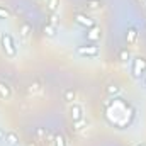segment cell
I'll use <instances>...</instances> for the list:
<instances>
[{
  "label": "cell",
  "instance_id": "obj_20",
  "mask_svg": "<svg viewBox=\"0 0 146 146\" xmlns=\"http://www.w3.org/2000/svg\"><path fill=\"white\" fill-rule=\"evenodd\" d=\"M73 124H75V129H76V131H80V129H83L85 121H82V122H73Z\"/></svg>",
  "mask_w": 146,
  "mask_h": 146
},
{
  "label": "cell",
  "instance_id": "obj_19",
  "mask_svg": "<svg viewBox=\"0 0 146 146\" xmlns=\"http://www.w3.org/2000/svg\"><path fill=\"white\" fill-rule=\"evenodd\" d=\"M9 15H10V14H9L5 9H2V7H0V19H9Z\"/></svg>",
  "mask_w": 146,
  "mask_h": 146
},
{
  "label": "cell",
  "instance_id": "obj_21",
  "mask_svg": "<svg viewBox=\"0 0 146 146\" xmlns=\"http://www.w3.org/2000/svg\"><path fill=\"white\" fill-rule=\"evenodd\" d=\"M49 24L56 26V14H51V15H49Z\"/></svg>",
  "mask_w": 146,
  "mask_h": 146
},
{
  "label": "cell",
  "instance_id": "obj_6",
  "mask_svg": "<svg viewBox=\"0 0 146 146\" xmlns=\"http://www.w3.org/2000/svg\"><path fill=\"white\" fill-rule=\"evenodd\" d=\"M75 22H76L78 26L85 27V29H90V27L95 26V21H94L90 15H87V14H76V15H75Z\"/></svg>",
  "mask_w": 146,
  "mask_h": 146
},
{
  "label": "cell",
  "instance_id": "obj_25",
  "mask_svg": "<svg viewBox=\"0 0 146 146\" xmlns=\"http://www.w3.org/2000/svg\"><path fill=\"white\" fill-rule=\"evenodd\" d=\"M145 87H146V73H145Z\"/></svg>",
  "mask_w": 146,
  "mask_h": 146
},
{
  "label": "cell",
  "instance_id": "obj_22",
  "mask_svg": "<svg viewBox=\"0 0 146 146\" xmlns=\"http://www.w3.org/2000/svg\"><path fill=\"white\" fill-rule=\"evenodd\" d=\"M2 141H5V131L0 127V143H2Z\"/></svg>",
  "mask_w": 146,
  "mask_h": 146
},
{
  "label": "cell",
  "instance_id": "obj_15",
  "mask_svg": "<svg viewBox=\"0 0 146 146\" xmlns=\"http://www.w3.org/2000/svg\"><path fill=\"white\" fill-rule=\"evenodd\" d=\"M19 34H21V37L27 39V37H29V34H31V27H29L27 24H22V26L19 27Z\"/></svg>",
  "mask_w": 146,
  "mask_h": 146
},
{
  "label": "cell",
  "instance_id": "obj_5",
  "mask_svg": "<svg viewBox=\"0 0 146 146\" xmlns=\"http://www.w3.org/2000/svg\"><path fill=\"white\" fill-rule=\"evenodd\" d=\"M70 115H72L73 122H82V121H85V110H83V106L78 104V102H73L72 107H70Z\"/></svg>",
  "mask_w": 146,
  "mask_h": 146
},
{
  "label": "cell",
  "instance_id": "obj_14",
  "mask_svg": "<svg viewBox=\"0 0 146 146\" xmlns=\"http://www.w3.org/2000/svg\"><path fill=\"white\" fill-rule=\"evenodd\" d=\"M42 33H44V36H48V37H54L56 36V26H53V24H46L44 29H42Z\"/></svg>",
  "mask_w": 146,
  "mask_h": 146
},
{
  "label": "cell",
  "instance_id": "obj_3",
  "mask_svg": "<svg viewBox=\"0 0 146 146\" xmlns=\"http://www.w3.org/2000/svg\"><path fill=\"white\" fill-rule=\"evenodd\" d=\"M145 73H146V58H143V56L133 58L131 60V75L136 80H139L141 76H145Z\"/></svg>",
  "mask_w": 146,
  "mask_h": 146
},
{
  "label": "cell",
  "instance_id": "obj_4",
  "mask_svg": "<svg viewBox=\"0 0 146 146\" xmlns=\"http://www.w3.org/2000/svg\"><path fill=\"white\" fill-rule=\"evenodd\" d=\"M75 53H76L80 58H97V56L100 54V49H99V46H95V44L92 42V44L76 46Z\"/></svg>",
  "mask_w": 146,
  "mask_h": 146
},
{
  "label": "cell",
  "instance_id": "obj_12",
  "mask_svg": "<svg viewBox=\"0 0 146 146\" xmlns=\"http://www.w3.org/2000/svg\"><path fill=\"white\" fill-rule=\"evenodd\" d=\"M85 7H87V10H99L102 7V0H87Z\"/></svg>",
  "mask_w": 146,
  "mask_h": 146
},
{
  "label": "cell",
  "instance_id": "obj_16",
  "mask_svg": "<svg viewBox=\"0 0 146 146\" xmlns=\"http://www.w3.org/2000/svg\"><path fill=\"white\" fill-rule=\"evenodd\" d=\"M119 60H121L122 63H127V61L131 60V54H129L127 48H124V49H121V51H119Z\"/></svg>",
  "mask_w": 146,
  "mask_h": 146
},
{
  "label": "cell",
  "instance_id": "obj_13",
  "mask_svg": "<svg viewBox=\"0 0 146 146\" xmlns=\"http://www.w3.org/2000/svg\"><path fill=\"white\" fill-rule=\"evenodd\" d=\"M75 99H76V92H75V88H66L65 94H63V100H66V102L73 104Z\"/></svg>",
  "mask_w": 146,
  "mask_h": 146
},
{
  "label": "cell",
  "instance_id": "obj_8",
  "mask_svg": "<svg viewBox=\"0 0 146 146\" xmlns=\"http://www.w3.org/2000/svg\"><path fill=\"white\" fill-rule=\"evenodd\" d=\"M5 143H7L9 146H19L21 145V139H19L17 133L9 131V133H5Z\"/></svg>",
  "mask_w": 146,
  "mask_h": 146
},
{
  "label": "cell",
  "instance_id": "obj_7",
  "mask_svg": "<svg viewBox=\"0 0 146 146\" xmlns=\"http://www.w3.org/2000/svg\"><path fill=\"white\" fill-rule=\"evenodd\" d=\"M100 36H102V33H100V27H97V26L87 29V33H85L87 41H90V42H97V41L100 39Z\"/></svg>",
  "mask_w": 146,
  "mask_h": 146
},
{
  "label": "cell",
  "instance_id": "obj_18",
  "mask_svg": "<svg viewBox=\"0 0 146 146\" xmlns=\"http://www.w3.org/2000/svg\"><path fill=\"white\" fill-rule=\"evenodd\" d=\"M54 146H66V141H65V138L61 134L54 136Z\"/></svg>",
  "mask_w": 146,
  "mask_h": 146
},
{
  "label": "cell",
  "instance_id": "obj_10",
  "mask_svg": "<svg viewBox=\"0 0 146 146\" xmlns=\"http://www.w3.org/2000/svg\"><path fill=\"white\" fill-rule=\"evenodd\" d=\"M126 41H127V44H134L138 41V31H136V27H127V31H126Z\"/></svg>",
  "mask_w": 146,
  "mask_h": 146
},
{
  "label": "cell",
  "instance_id": "obj_9",
  "mask_svg": "<svg viewBox=\"0 0 146 146\" xmlns=\"http://www.w3.org/2000/svg\"><path fill=\"white\" fill-rule=\"evenodd\" d=\"M10 97H12V88H10V85L5 83V82H0V99H2V100H7V99H10Z\"/></svg>",
  "mask_w": 146,
  "mask_h": 146
},
{
  "label": "cell",
  "instance_id": "obj_26",
  "mask_svg": "<svg viewBox=\"0 0 146 146\" xmlns=\"http://www.w3.org/2000/svg\"><path fill=\"white\" fill-rule=\"evenodd\" d=\"M29 146H36V145H29Z\"/></svg>",
  "mask_w": 146,
  "mask_h": 146
},
{
  "label": "cell",
  "instance_id": "obj_11",
  "mask_svg": "<svg viewBox=\"0 0 146 146\" xmlns=\"http://www.w3.org/2000/svg\"><path fill=\"white\" fill-rule=\"evenodd\" d=\"M60 3H61V0H48L46 2V7H48V10L51 14H56L60 10Z\"/></svg>",
  "mask_w": 146,
  "mask_h": 146
},
{
  "label": "cell",
  "instance_id": "obj_1",
  "mask_svg": "<svg viewBox=\"0 0 146 146\" xmlns=\"http://www.w3.org/2000/svg\"><path fill=\"white\" fill-rule=\"evenodd\" d=\"M104 115H106V121L112 127L126 129L133 124V121L136 117V110L122 97H110L104 104Z\"/></svg>",
  "mask_w": 146,
  "mask_h": 146
},
{
  "label": "cell",
  "instance_id": "obj_23",
  "mask_svg": "<svg viewBox=\"0 0 146 146\" xmlns=\"http://www.w3.org/2000/svg\"><path fill=\"white\" fill-rule=\"evenodd\" d=\"M138 2H139L141 5H145V7H146V0H138Z\"/></svg>",
  "mask_w": 146,
  "mask_h": 146
},
{
  "label": "cell",
  "instance_id": "obj_24",
  "mask_svg": "<svg viewBox=\"0 0 146 146\" xmlns=\"http://www.w3.org/2000/svg\"><path fill=\"white\" fill-rule=\"evenodd\" d=\"M134 146H146V143H138V145H134Z\"/></svg>",
  "mask_w": 146,
  "mask_h": 146
},
{
  "label": "cell",
  "instance_id": "obj_17",
  "mask_svg": "<svg viewBox=\"0 0 146 146\" xmlns=\"http://www.w3.org/2000/svg\"><path fill=\"white\" fill-rule=\"evenodd\" d=\"M107 94H109L110 97H119L121 87H117V85H109V87H107Z\"/></svg>",
  "mask_w": 146,
  "mask_h": 146
},
{
  "label": "cell",
  "instance_id": "obj_2",
  "mask_svg": "<svg viewBox=\"0 0 146 146\" xmlns=\"http://www.w3.org/2000/svg\"><path fill=\"white\" fill-rule=\"evenodd\" d=\"M0 48H2V53L9 58V60H15L19 51H17V44L14 41V36L9 34V33H2L0 34Z\"/></svg>",
  "mask_w": 146,
  "mask_h": 146
}]
</instances>
